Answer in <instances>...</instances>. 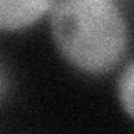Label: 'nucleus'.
Returning a JSON list of instances; mask_svg holds the SVG:
<instances>
[{
  "instance_id": "20e7f679",
  "label": "nucleus",
  "mask_w": 134,
  "mask_h": 134,
  "mask_svg": "<svg viewBox=\"0 0 134 134\" xmlns=\"http://www.w3.org/2000/svg\"><path fill=\"white\" fill-rule=\"evenodd\" d=\"M5 86H7V81H5V77H3L2 70H0V96L5 92Z\"/></svg>"
},
{
  "instance_id": "f03ea898",
  "label": "nucleus",
  "mask_w": 134,
  "mask_h": 134,
  "mask_svg": "<svg viewBox=\"0 0 134 134\" xmlns=\"http://www.w3.org/2000/svg\"><path fill=\"white\" fill-rule=\"evenodd\" d=\"M45 0H0V30H22L49 12Z\"/></svg>"
},
{
  "instance_id": "7ed1b4c3",
  "label": "nucleus",
  "mask_w": 134,
  "mask_h": 134,
  "mask_svg": "<svg viewBox=\"0 0 134 134\" xmlns=\"http://www.w3.org/2000/svg\"><path fill=\"white\" fill-rule=\"evenodd\" d=\"M116 91H117V97H119L121 107L126 111V114L129 117H132L134 114V100H132V92H134V62L129 59L124 64V67L121 69L119 77H117L116 84Z\"/></svg>"
},
{
  "instance_id": "f257e3e1",
  "label": "nucleus",
  "mask_w": 134,
  "mask_h": 134,
  "mask_svg": "<svg viewBox=\"0 0 134 134\" xmlns=\"http://www.w3.org/2000/svg\"><path fill=\"white\" fill-rule=\"evenodd\" d=\"M47 14L57 50L82 72H111L127 54L129 20L114 0H60Z\"/></svg>"
}]
</instances>
